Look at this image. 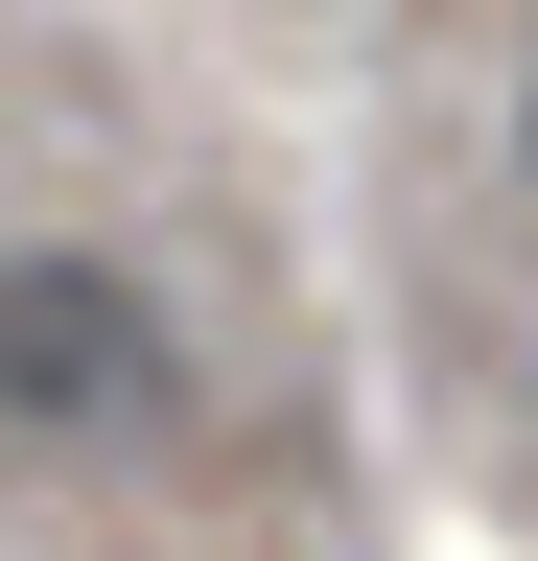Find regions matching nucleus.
I'll return each instance as SVG.
<instances>
[{
  "instance_id": "nucleus-1",
  "label": "nucleus",
  "mask_w": 538,
  "mask_h": 561,
  "mask_svg": "<svg viewBox=\"0 0 538 561\" xmlns=\"http://www.w3.org/2000/svg\"><path fill=\"white\" fill-rule=\"evenodd\" d=\"M187 421V305L94 234H0V445L94 468V445H164Z\"/></svg>"
},
{
  "instance_id": "nucleus-2",
  "label": "nucleus",
  "mask_w": 538,
  "mask_h": 561,
  "mask_svg": "<svg viewBox=\"0 0 538 561\" xmlns=\"http://www.w3.org/2000/svg\"><path fill=\"white\" fill-rule=\"evenodd\" d=\"M492 187H515V234H538V24H515V70H492Z\"/></svg>"
}]
</instances>
